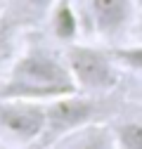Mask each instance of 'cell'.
I'll list each match as a JSON object with an SVG mask.
<instances>
[{
	"instance_id": "cell-1",
	"label": "cell",
	"mask_w": 142,
	"mask_h": 149,
	"mask_svg": "<svg viewBox=\"0 0 142 149\" xmlns=\"http://www.w3.org/2000/svg\"><path fill=\"white\" fill-rule=\"evenodd\" d=\"M78 92L64 54L43 45L22 50L0 76V100L47 104L57 97Z\"/></svg>"
},
{
	"instance_id": "cell-2",
	"label": "cell",
	"mask_w": 142,
	"mask_h": 149,
	"mask_svg": "<svg viewBox=\"0 0 142 149\" xmlns=\"http://www.w3.org/2000/svg\"><path fill=\"white\" fill-rule=\"evenodd\" d=\"M64 59L78 92L100 97L104 92L114 90L118 83L121 66L114 59L111 50H102L88 43H69Z\"/></svg>"
},
{
	"instance_id": "cell-3",
	"label": "cell",
	"mask_w": 142,
	"mask_h": 149,
	"mask_svg": "<svg viewBox=\"0 0 142 149\" xmlns=\"http://www.w3.org/2000/svg\"><path fill=\"white\" fill-rule=\"evenodd\" d=\"M43 107H45V128L36 144L38 149L52 147L55 142H59L62 137L71 135L83 125L100 123L102 116V104L97 95H85V92H71V95L57 97Z\"/></svg>"
},
{
	"instance_id": "cell-4",
	"label": "cell",
	"mask_w": 142,
	"mask_h": 149,
	"mask_svg": "<svg viewBox=\"0 0 142 149\" xmlns=\"http://www.w3.org/2000/svg\"><path fill=\"white\" fill-rule=\"evenodd\" d=\"M45 128V107L33 102L0 100V140L14 147L38 144Z\"/></svg>"
},
{
	"instance_id": "cell-5",
	"label": "cell",
	"mask_w": 142,
	"mask_h": 149,
	"mask_svg": "<svg viewBox=\"0 0 142 149\" xmlns=\"http://www.w3.org/2000/svg\"><path fill=\"white\" fill-rule=\"evenodd\" d=\"M133 0H90V19L100 38H118L133 22Z\"/></svg>"
},
{
	"instance_id": "cell-6",
	"label": "cell",
	"mask_w": 142,
	"mask_h": 149,
	"mask_svg": "<svg viewBox=\"0 0 142 149\" xmlns=\"http://www.w3.org/2000/svg\"><path fill=\"white\" fill-rule=\"evenodd\" d=\"M55 3L57 0H5L3 17L19 31L33 29V26L47 22Z\"/></svg>"
},
{
	"instance_id": "cell-7",
	"label": "cell",
	"mask_w": 142,
	"mask_h": 149,
	"mask_svg": "<svg viewBox=\"0 0 142 149\" xmlns=\"http://www.w3.org/2000/svg\"><path fill=\"white\" fill-rule=\"evenodd\" d=\"M50 149H116L114 135H111V125H102V123H90L74 130L71 135L62 137L55 142Z\"/></svg>"
},
{
	"instance_id": "cell-8",
	"label": "cell",
	"mask_w": 142,
	"mask_h": 149,
	"mask_svg": "<svg viewBox=\"0 0 142 149\" xmlns=\"http://www.w3.org/2000/svg\"><path fill=\"white\" fill-rule=\"evenodd\" d=\"M50 29L52 36L62 43H76V36H78V14L74 10V3L71 0H57L55 7H52L50 17Z\"/></svg>"
},
{
	"instance_id": "cell-9",
	"label": "cell",
	"mask_w": 142,
	"mask_h": 149,
	"mask_svg": "<svg viewBox=\"0 0 142 149\" xmlns=\"http://www.w3.org/2000/svg\"><path fill=\"white\" fill-rule=\"evenodd\" d=\"M111 135L116 149H142V121H116Z\"/></svg>"
},
{
	"instance_id": "cell-10",
	"label": "cell",
	"mask_w": 142,
	"mask_h": 149,
	"mask_svg": "<svg viewBox=\"0 0 142 149\" xmlns=\"http://www.w3.org/2000/svg\"><path fill=\"white\" fill-rule=\"evenodd\" d=\"M17 36H19V29L12 26L0 14V76L5 73V69L17 57Z\"/></svg>"
},
{
	"instance_id": "cell-11",
	"label": "cell",
	"mask_w": 142,
	"mask_h": 149,
	"mask_svg": "<svg viewBox=\"0 0 142 149\" xmlns=\"http://www.w3.org/2000/svg\"><path fill=\"white\" fill-rule=\"evenodd\" d=\"M114 59L118 62L121 71H133V73H142V43L137 45H121V47H111Z\"/></svg>"
},
{
	"instance_id": "cell-12",
	"label": "cell",
	"mask_w": 142,
	"mask_h": 149,
	"mask_svg": "<svg viewBox=\"0 0 142 149\" xmlns=\"http://www.w3.org/2000/svg\"><path fill=\"white\" fill-rule=\"evenodd\" d=\"M0 149H22V147H14V144H10L5 140H0Z\"/></svg>"
},
{
	"instance_id": "cell-13",
	"label": "cell",
	"mask_w": 142,
	"mask_h": 149,
	"mask_svg": "<svg viewBox=\"0 0 142 149\" xmlns=\"http://www.w3.org/2000/svg\"><path fill=\"white\" fill-rule=\"evenodd\" d=\"M3 7H5V0H0V14H3Z\"/></svg>"
}]
</instances>
